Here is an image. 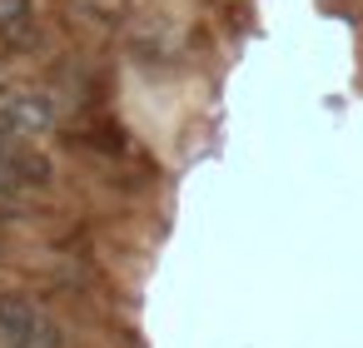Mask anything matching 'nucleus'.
<instances>
[{"instance_id": "obj_4", "label": "nucleus", "mask_w": 363, "mask_h": 348, "mask_svg": "<svg viewBox=\"0 0 363 348\" xmlns=\"http://www.w3.org/2000/svg\"><path fill=\"white\" fill-rule=\"evenodd\" d=\"M70 145H80V150H100V155H125V150H130L120 120H95V125H85L80 135H70Z\"/></svg>"}, {"instance_id": "obj_1", "label": "nucleus", "mask_w": 363, "mask_h": 348, "mask_svg": "<svg viewBox=\"0 0 363 348\" xmlns=\"http://www.w3.org/2000/svg\"><path fill=\"white\" fill-rule=\"evenodd\" d=\"M0 348H70L65 323L26 288H0Z\"/></svg>"}, {"instance_id": "obj_3", "label": "nucleus", "mask_w": 363, "mask_h": 348, "mask_svg": "<svg viewBox=\"0 0 363 348\" xmlns=\"http://www.w3.org/2000/svg\"><path fill=\"white\" fill-rule=\"evenodd\" d=\"M40 16H35V0H0V50L6 55H26L35 45Z\"/></svg>"}, {"instance_id": "obj_2", "label": "nucleus", "mask_w": 363, "mask_h": 348, "mask_svg": "<svg viewBox=\"0 0 363 348\" xmlns=\"http://www.w3.org/2000/svg\"><path fill=\"white\" fill-rule=\"evenodd\" d=\"M55 125H60V110L50 95H40V90L0 95V135L6 140H35V135H50Z\"/></svg>"}, {"instance_id": "obj_5", "label": "nucleus", "mask_w": 363, "mask_h": 348, "mask_svg": "<svg viewBox=\"0 0 363 348\" xmlns=\"http://www.w3.org/2000/svg\"><path fill=\"white\" fill-rule=\"evenodd\" d=\"M0 254H6V244H0Z\"/></svg>"}]
</instances>
